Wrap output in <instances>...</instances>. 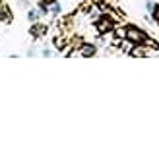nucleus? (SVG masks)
Instances as JSON below:
<instances>
[{
    "mask_svg": "<svg viewBox=\"0 0 159 143\" xmlns=\"http://www.w3.org/2000/svg\"><path fill=\"white\" fill-rule=\"evenodd\" d=\"M47 31H49V25L47 23H41V21H35V23H31V27L27 33L31 35V39L33 41H39V39H43L47 35Z\"/></svg>",
    "mask_w": 159,
    "mask_h": 143,
    "instance_id": "3",
    "label": "nucleus"
},
{
    "mask_svg": "<svg viewBox=\"0 0 159 143\" xmlns=\"http://www.w3.org/2000/svg\"><path fill=\"white\" fill-rule=\"evenodd\" d=\"M153 8H155V2H153V0H146V10H148L149 14L153 12Z\"/></svg>",
    "mask_w": 159,
    "mask_h": 143,
    "instance_id": "14",
    "label": "nucleus"
},
{
    "mask_svg": "<svg viewBox=\"0 0 159 143\" xmlns=\"http://www.w3.org/2000/svg\"><path fill=\"white\" fill-rule=\"evenodd\" d=\"M18 6L21 8V10H29V8H31V2H29V0H18Z\"/></svg>",
    "mask_w": 159,
    "mask_h": 143,
    "instance_id": "12",
    "label": "nucleus"
},
{
    "mask_svg": "<svg viewBox=\"0 0 159 143\" xmlns=\"http://www.w3.org/2000/svg\"><path fill=\"white\" fill-rule=\"evenodd\" d=\"M41 18H43V12L39 10V8H29V10H27V21L29 23L41 21Z\"/></svg>",
    "mask_w": 159,
    "mask_h": 143,
    "instance_id": "6",
    "label": "nucleus"
},
{
    "mask_svg": "<svg viewBox=\"0 0 159 143\" xmlns=\"http://www.w3.org/2000/svg\"><path fill=\"white\" fill-rule=\"evenodd\" d=\"M49 10H51V15H52V18H60V14H62V6H60V2L57 0L54 4L49 6Z\"/></svg>",
    "mask_w": 159,
    "mask_h": 143,
    "instance_id": "7",
    "label": "nucleus"
},
{
    "mask_svg": "<svg viewBox=\"0 0 159 143\" xmlns=\"http://www.w3.org/2000/svg\"><path fill=\"white\" fill-rule=\"evenodd\" d=\"M152 18H153V21L159 25V4H155V8H153V12H152Z\"/></svg>",
    "mask_w": 159,
    "mask_h": 143,
    "instance_id": "13",
    "label": "nucleus"
},
{
    "mask_svg": "<svg viewBox=\"0 0 159 143\" xmlns=\"http://www.w3.org/2000/svg\"><path fill=\"white\" fill-rule=\"evenodd\" d=\"M99 50V46L97 45H93V43H84L82 45V49H80V56H84V58H93L95 54H97Z\"/></svg>",
    "mask_w": 159,
    "mask_h": 143,
    "instance_id": "5",
    "label": "nucleus"
},
{
    "mask_svg": "<svg viewBox=\"0 0 159 143\" xmlns=\"http://www.w3.org/2000/svg\"><path fill=\"white\" fill-rule=\"evenodd\" d=\"M124 39H126V43H130L132 46H144L148 43V31L146 29H142L138 25H134V23H130V25H126L124 27Z\"/></svg>",
    "mask_w": 159,
    "mask_h": 143,
    "instance_id": "1",
    "label": "nucleus"
},
{
    "mask_svg": "<svg viewBox=\"0 0 159 143\" xmlns=\"http://www.w3.org/2000/svg\"><path fill=\"white\" fill-rule=\"evenodd\" d=\"M37 54H39V52L35 50V46H31V49L27 50V56H37Z\"/></svg>",
    "mask_w": 159,
    "mask_h": 143,
    "instance_id": "15",
    "label": "nucleus"
},
{
    "mask_svg": "<svg viewBox=\"0 0 159 143\" xmlns=\"http://www.w3.org/2000/svg\"><path fill=\"white\" fill-rule=\"evenodd\" d=\"M52 45L57 46V50H62V49H66V39L60 37V35H57V37L52 39Z\"/></svg>",
    "mask_w": 159,
    "mask_h": 143,
    "instance_id": "8",
    "label": "nucleus"
},
{
    "mask_svg": "<svg viewBox=\"0 0 159 143\" xmlns=\"http://www.w3.org/2000/svg\"><path fill=\"white\" fill-rule=\"evenodd\" d=\"M142 49H144V46H136V49H134V50H130V56H148V52L146 50H142Z\"/></svg>",
    "mask_w": 159,
    "mask_h": 143,
    "instance_id": "11",
    "label": "nucleus"
},
{
    "mask_svg": "<svg viewBox=\"0 0 159 143\" xmlns=\"http://www.w3.org/2000/svg\"><path fill=\"white\" fill-rule=\"evenodd\" d=\"M39 54H41L43 58H52L54 54H57V50H52V49H41V50H39Z\"/></svg>",
    "mask_w": 159,
    "mask_h": 143,
    "instance_id": "10",
    "label": "nucleus"
},
{
    "mask_svg": "<svg viewBox=\"0 0 159 143\" xmlns=\"http://www.w3.org/2000/svg\"><path fill=\"white\" fill-rule=\"evenodd\" d=\"M37 2H41V4H47V6H51V4H54L57 0H37Z\"/></svg>",
    "mask_w": 159,
    "mask_h": 143,
    "instance_id": "16",
    "label": "nucleus"
},
{
    "mask_svg": "<svg viewBox=\"0 0 159 143\" xmlns=\"http://www.w3.org/2000/svg\"><path fill=\"white\" fill-rule=\"evenodd\" d=\"M93 8H95V2H84L82 6H80V10H82V14L89 15V14L93 12Z\"/></svg>",
    "mask_w": 159,
    "mask_h": 143,
    "instance_id": "9",
    "label": "nucleus"
},
{
    "mask_svg": "<svg viewBox=\"0 0 159 143\" xmlns=\"http://www.w3.org/2000/svg\"><path fill=\"white\" fill-rule=\"evenodd\" d=\"M0 21L2 23H12L14 21V12H12V8L6 0H0Z\"/></svg>",
    "mask_w": 159,
    "mask_h": 143,
    "instance_id": "4",
    "label": "nucleus"
},
{
    "mask_svg": "<svg viewBox=\"0 0 159 143\" xmlns=\"http://www.w3.org/2000/svg\"><path fill=\"white\" fill-rule=\"evenodd\" d=\"M93 23H95V29H97L99 35H107V33H111V31H115V25H116L115 18L109 15V14H101Z\"/></svg>",
    "mask_w": 159,
    "mask_h": 143,
    "instance_id": "2",
    "label": "nucleus"
}]
</instances>
